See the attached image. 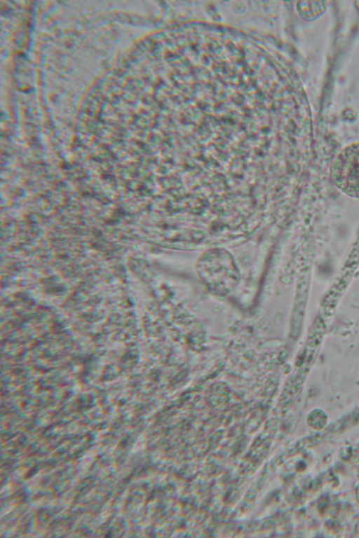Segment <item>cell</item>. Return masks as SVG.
Instances as JSON below:
<instances>
[{
	"label": "cell",
	"instance_id": "cell-2",
	"mask_svg": "<svg viewBox=\"0 0 359 538\" xmlns=\"http://www.w3.org/2000/svg\"><path fill=\"white\" fill-rule=\"evenodd\" d=\"M334 185L346 195L359 198V142L343 149L334 159L330 169Z\"/></svg>",
	"mask_w": 359,
	"mask_h": 538
},
{
	"label": "cell",
	"instance_id": "cell-1",
	"mask_svg": "<svg viewBox=\"0 0 359 538\" xmlns=\"http://www.w3.org/2000/svg\"><path fill=\"white\" fill-rule=\"evenodd\" d=\"M198 270L204 282L212 287L227 288L234 285L238 279L232 256L223 249L204 252L198 259Z\"/></svg>",
	"mask_w": 359,
	"mask_h": 538
}]
</instances>
